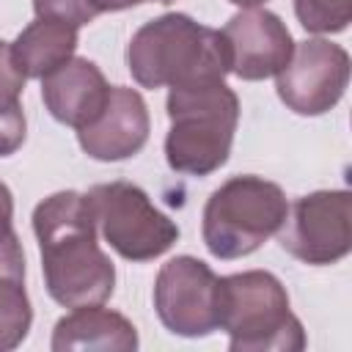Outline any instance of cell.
<instances>
[{
	"instance_id": "obj_16",
	"label": "cell",
	"mask_w": 352,
	"mask_h": 352,
	"mask_svg": "<svg viewBox=\"0 0 352 352\" xmlns=\"http://www.w3.org/2000/svg\"><path fill=\"white\" fill-rule=\"evenodd\" d=\"M33 324V305L25 292V272H0V352L16 349Z\"/></svg>"
},
{
	"instance_id": "obj_6",
	"label": "cell",
	"mask_w": 352,
	"mask_h": 352,
	"mask_svg": "<svg viewBox=\"0 0 352 352\" xmlns=\"http://www.w3.org/2000/svg\"><path fill=\"white\" fill-rule=\"evenodd\" d=\"M96 228L104 242L126 261H151L173 248L179 226L160 212L148 192L132 182L94 184L88 192Z\"/></svg>"
},
{
	"instance_id": "obj_20",
	"label": "cell",
	"mask_w": 352,
	"mask_h": 352,
	"mask_svg": "<svg viewBox=\"0 0 352 352\" xmlns=\"http://www.w3.org/2000/svg\"><path fill=\"white\" fill-rule=\"evenodd\" d=\"M140 3H148V0H88V6H91L96 14L124 11V8H132V6H140ZM154 3H173V0H154Z\"/></svg>"
},
{
	"instance_id": "obj_7",
	"label": "cell",
	"mask_w": 352,
	"mask_h": 352,
	"mask_svg": "<svg viewBox=\"0 0 352 352\" xmlns=\"http://www.w3.org/2000/svg\"><path fill=\"white\" fill-rule=\"evenodd\" d=\"M280 248L302 264H336L352 250V192L316 190L294 201L278 231Z\"/></svg>"
},
{
	"instance_id": "obj_13",
	"label": "cell",
	"mask_w": 352,
	"mask_h": 352,
	"mask_svg": "<svg viewBox=\"0 0 352 352\" xmlns=\"http://www.w3.org/2000/svg\"><path fill=\"white\" fill-rule=\"evenodd\" d=\"M138 330L135 324L118 314L96 305H80L72 314L60 316L52 327L50 346L55 352H74V349H102V352H135L138 349Z\"/></svg>"
},
{
	"instance_id": "obj_10",
	"label": "cell",
	"mask_w": 352,
	"mask_h": 352,
	"mask_svg": "<svg viewBox=\"0 0 352 352\" xmlns=\"http://www.w3.org/2000/svg\"><path fill=\"white\" fill-rule=\"evenodd\" d=\"M228 52V72L256 82L275 77L294 52L286 22L267 8H242L220 30Z\"/></svg>"
},
{
	"instance_id": "obj_21",
	"label": "cell",
	"mask_w": 352,
	"mask_h": 352,
	"mask_svg": "<svg viewBox=\"0 0 352 352\" xmlns=\"http://www.w3.org/2000/svg\"><path fill=\"white\" fill-rule=\"evenodd\" d=\"M228 3H234V6H239V8H258V6L267 3V0H228Z\"/></svg>"
},
{
	"instance_id": "obj_3",
	"label": "cell",
	"mask_w": 352,
	"mask_h": 352,
	"mask_svg": "<svg viewBox=\"0 0 352 352\" xmlns=\"http://www.w3.org/2000/svg\"><path fill=\"white\" fill-rule=\"evenodd\" d=\"M170 129L165 135L168 168L182 176H209L228 162L239 124V99L226 80L170 88Z\"/></svg>"
},
{
	"instance_id": "obj_17",
	"label": "cell",
	"mask_w": 352,
	"mask_h": 352,
	"mask_svg": "<svg viewBox=\"0 0 352 352\" xmlns=\"http://www.w3.org/2000/svg\"><path fill=\"white\" fill-rule=\"evenodd\" d=\"M294 14L308 33H341L352 19V0H294Z\"/></svg>"
},
{
	"instance_id": "obj_2",
	"label": "cell",
	"mask_w": 352,
	"mask_h": 352,
	"mask_svg": "<svg viewBox=\"0 0 352 352\" xmlns=\"http://www.w3.org/2000/svg\"><path fill=\"white\" fill-rule=\"evenodd\" d=\"M126 69L140 88H184L226 80L228 52L220 30L170 11L148 19L126 44Z\"/></svg>"
},
{
	"instance_id": "obj_19",
	"label": "cell",
	"mask_w": 352,
	"mask_h": 352,
	"mask_svg": "<svg viewBox=\"0 0 352 352\" xmlns=\"http://www.w3.org/2000/svg\"><path fill=\"white\" fill-rule=\"evenodd\" d=\"M14 234V195L8 184L0 182V239Z\"/></svg>"
},
{
	"instance_id": "obj_14",
	"label": "cell",
	"mask_w": 352,
	"mask_h": 352,
	"mask_svg": "<svg viewBox=\"0 0 352 352\" xmlns=\"http://www.w3.org/2000/svg\"><path fill=\"white\" fill-rule=\"evenodd\" d=\"M80 28H72L58 19H33L22 33L11 41V58L16 69L33 80L47 77L58 66H63L69 58H74Z\"/></svg>"
},
{
	"instance_id": "obj_8",
	"label": "cell",
	"mask_w": 352,
	"mask_h": 352,
	"mask_svg": "<svg viewBox=\"0 0 352 352\" xmlns=\"http://www.w3.org/2000/svg\"><path fill=\"white\" fill-rule=\"evenodd\" d=\"M217 275L195 256L165 261L154 280V311L168 333L206 338L217 330Z\"/></svg>"
},
{
	"instance_id": "obj_9",
	"label": "cell",
	"mask_w": 352,
	"mask_h": 352,
	"mask_svg": "<svg viewBox=\"0 0 352 352\" xmlns=\"http://www.w3.org/2000/svg\"><path fill=\"white\" fill-rule=\"evenodd\" d=\"M349 85V52L327 38L294 44L289 63L275 74L280 102L297 116H322L333 110Z\"/></svg>"
},
{
	"instance_id": "obj_5",
	"label": "cell",
	"mask_w": 352,
	"mask_h": 352,
	"mask_svg": "<svg viewBox=\"0 0 352 352\" xmlns=\"http://www.w3.org/2000/svg\"><path fill=\"white\" fill-rule=\"evenodd\" d=\"M286 214L289 201L280 184L261 176H231L206 198L201 236L214 258H242L275 236Z\"/></svg>"
},
{
	"instance_id": "obj_1",
	"label": "cell",
	"mask_w": 352,
	"mask_h": 352,
	"mask_svg": "<svg viewBox=\"0 0 352 352\" xmlns=\"http://www.w3.org/2000/svg\"><path fill=\"white\" fill-rule=\"evenodd\" d=\"M47 294L63 308L96 305L113 294L116 267L99 248L96 217L85 192L60 190L33 209Z\"/></svg>"
},
{
	"instance_id": "obj_15",
	"label": "cell",
	"mask_w": 352,
	"mask_h": 352,
	"mask_svg": "<svg viewBox=\"0 0 352 352\" xmlns=\"http://www.w3.org/2000/svg\"><path fill=\"white\" fill-rule=\"evenodd\" d=\"M25 74L11 58V44L0 38V157H11L25 143V110H22Z\"/></svg>"
},
{
	"instance_id": "obj_18",
	"label": "cell",
	"mask_w": 352,
	"mask_h": 352,
	"mask_svg": "<svg viewBox=\"0 0 352 352\" xmlns=\"http://www.w3.org/2000/svg\"><path fill=\"white\" fill-rule=\"evenodd\" d=\"M33 11L38 19H58L72 28H82L96 16L88 0H33Z\"/></svg>"
},
{
	"instance_id": "obj_11",
	"label": "cell",
	"mask_w": 352,
	"mask_h": 352,
	"mask_svg": "<svg viewBox=\"0 0 352 352\" xmlns=\"http://www.w3.org/2000/svg\"><path fill=\"white\" fill-rule=\"evenodd\" d=\"M148 107L140 91L110 85L107 102L99 116L77 129L80 148L99 162H118L135 157L148 140Z\"/></svg>"
},
{
	"instance_id": "obj_12",
	"label": "cell",
	"mask_w": 352,
	"mask_h": 352,
	"mask_svg": "<svg viewBox=\"0 0 352 352\" xmlns=\"http://www.w3.org/2000/svg\"><path fill=\"white\" fill-rule=\"evenodd\" d=\"M110 85L102 69L88 58H69L63 66L41 77V99L50 116L66 126L91 124L104 107Z\"/></svg>"
},
{
	"instance_id": "obj_4",
	"label": "cell",
	"mask_w": 352,
	"mask_h": 352,
	"mask_svg": "<svg viewBox=\"0 0 352 352\" xmlns=\"http://www.w3.org/2000/svg\"><path fill=\"white\" fill-rule=\"evenodd\" d=\"M217 327L231 352H300L305 330L289 308L286 286L267 270L217 278Z\"/></svg>"
}]
</instances>
